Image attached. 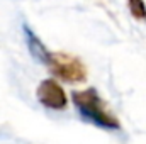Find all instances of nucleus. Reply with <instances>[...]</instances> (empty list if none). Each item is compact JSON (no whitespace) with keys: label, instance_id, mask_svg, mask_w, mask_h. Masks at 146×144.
Masks as SVG:
<instances>
[{"label":"nucleus","instance_id":"f257e3e1","mask_svg":"<svg viewBox=\"0 0 146 144\" xmlns=\"http://www.w3.org/2000/svg\"><path fill=\"white\" fill-rule=\"evenodd\" d=\"M73 104L83 120L102 129H119V119L112 114L107 104L100 98L95 88H87L72 93Z\"/></svg>","mask_w":146,"mask_h":144},{"label":"nucleus","instance_id":"f03ea898","mask_svg":"<svg viewBox=\"0 0 146 144\" xmlns=\"http://www.w3.org/2000/svg\"><path fill=\"white\" fill-rule=\"evenodd\" d=\"M42 65L48 66V70L56 78L66 81V83H83L87 80V68L80 61V58L68 54V53H48Z\"/></svg>","mask_w":146,"mask_h":144},{"label":"nucleus","instance_id":"7ed1b4c3","mask_svg":"<svg viewBox=\"0 0 146 144\" xmlns=\"http://www.w3.org/2000/svg\"><path fill=\"white\" fill-rule=\"evenodd\" d=\"M37 100L48 108L53 110H63L68 104L66 93L61 88V85L54 80H44L41 81V85L37 87Z\"/></svg>","mask_w":146,"mask_h":144},{"label":"nucleus","instance_id":"20e7f679","mask_svg":"<svg viewBox=\"0 0 146 144\" xmlns=\"http://www.w3.org/2000/svg\"><path fill=\"white\" fill-rule=\"evenodd\" d=\"M127 7H129L131 14H133L138 20L146 22V5L143 3V2H129Z\"/></svg>","mask_w":146,"mask_h":144}]
</instances>
